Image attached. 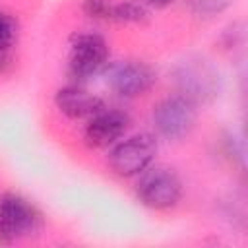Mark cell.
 Returning a JSON list of instances; mask_svg holds the SVG:
<instances>
[{
	"mask_svg": "<svg viewBox=\"0 0 248 248\" xmlns=\"http://www.w3.org/2000/svg\"><path fill=\"white\" fill-rule=\"evenodd\" d=\"M223 39H225V46L234 48V45H236V43H242V41H244V31H242V25H240V23L231 25V27L225 31Z\"/></svg>",
	"mask_w": 248,
	"mask_h": 248,
	"instance_id": "obj_14",
	"label": "cell"
},
{
	"mask_svg": "<svg viewBox=\"0 0 248 248\" xmlns=\"http://www.w3.org/2000/svg\"><path fill=\"white\" fill-rule=\"evenodd\" d=\"M17 39V21L14 16L0 12V48H10L14 46Z\"/></svg>",
	"mask_w": 248,
	"mask_h": 248,
	"instance_id": "obj_12",
	"label": "cell"
},
{
	"mask_svg": "<svg viewBox=\"0 0 248 248\" xmlns=\"http://www.w3.org/2000/svg\"><path fill=\"white\" fill-rule=\"evenodd\" d=\"M155 72L138 60H126L108 68V85L120 97H138L155 83Z\"/></svg>",
	"mask_w": 248,
	"mask_h": 248,
	"instance_id": "obj_7",
	"label": "cell"
},
{
	"mask_svg": "<svg viewBox=\"0 0 248 248\" xmlns=\"http://www.w3.org/2000/svg\"><path fill=\"white\" fill-rule=\"evenodd\" d=\"M196 118H198L196 105L178 93L159 101L151 114L155 130L167 140L186 138L196 124Z\"/></svg>",
	"mask_w": 248,
	"mask_h": 248,
	"instance_id": "obj_3",
	"label": "cell"
},
{
	"mask_svg": "<svg viewBox=\"0 0 248 248\" xmlns=\"http://www.w3.org/2000/svg\"><path fill=\"white\" fill-rule=\"evenodd\" d=\"M232 0H190V10L202 17H213L223 14Z\"/></svg>",
	"mask_w": 248,
	"mask_h": 248,
	"instance_id": "obj_11",
	"label": "cell"
},
{
	"mask_svg": "<svg viewBox=\"0 0 248 248\" xmlns=\"http://www.w3.org/2000/svg\"><path fill=\"white\" fill-rule=\"evenodd\" d=\"M147 17H149V12H147L143 2L124 0V2L112 4L110 19H114V21H120V23H143V21H147Z\"/></svg>",
	"mask_w": 248,
	"mask_h": 248,
	"instance_id": "obj_10",
	"label": "cell"
},
{
	"mask_svg": "<svg viewBox=\"0 0 248 248\" xmlns=\"http://www.w3.org/2000/svg\"><path fill=\"white\" fill-rule=\"evenodd\" d=\"M54 103L58 107V110L62 114H66L68 118H91L93 114H97L99 110L105 108L103 101L91 93H87L85 89L78 87V85H68L56 91L54 95Z\"/></svg>",
	"mask_w": 248,
	"mask_h": 248,
	"instance_id": "obj_9",
	"label": "cell"
},
{
	"mask_svg": "<svg viewBox=\"0 0 248 248\" xmlns=\"http://www.w3.org/2000/svg\"><path fill=\"white\" fill-rule=\"evenodd\" d=\"M81 8L93 19H110L112 4L108 0H83Z\"/></svg>",
	"mask_w": 248,
	"mask_h": 248,
	"instance_id": "obj_13",
	"label": "cell"
},
{
	"mask_svg": "<svg viewBox=\"0 0 248 248\" xmlns=\"http://www.w3.org/2000/svg\"><path fill=\"white\" fill-rule=\"evenodd\" d=\"M130 126V116L116 108H103L93 114L85 126V140L93 147H107L114 143Z\"/></svg>",
	"mask_w": 248,
	"mask_h": 248,
	"instance_id": "obj_8",
	"label": "cell"
},
{
	"mask_svg": "<svg viewBox=\"0 0 248 248\" xmlns=\"http://www.w3.org/2000/svg\"><path fill=\"white\" fill-rule=\"evenodd\" d=\"M108 58L107 41L97 33H78L72 37L70 50V74L78 79H85L101 72Z\"/></svg>",
	"mask_w": 248,
	"mask_h": 248,
	"instance_id": "obj_6",
	"label": "cell"
},
{
	"mask_svg": "<svg viewBox=\"0 0 248 248\" xmlns=\"http://www.w3.org/2000/svg\"><path fill=\"white\" fill-rule=\"evenodd\" d=\"M145 4H151V6H155V8H163V6H167V4H170L172 0H143Z\"/></svg>",
	"mask_w": 248,
	"mask_h": 248,
	"instance_id": "obj_16",
	"label": "cell"
},
{
	"mask_svg": "<svg viewBox=\"0 0 248 248\" xmlns=\"http://www.w3.org/2000/svg\"><path fill=\"white\" fill-rule=\"evenodd\" d=\"M12 68V52L10 48H0V74H6Z\"/></svg>",
	"mask_w": 248,
	"mask_h": 248,
	"instance_id": "obj_15",
	"label": "cell"
},
{
	"mask_svg": "<svg viewBox=\"0 0 248 248\" xmlns=\"http://www.w3.org/2000/svg\"><path fill=\"white\" fill-rule=\"evenodd\" d=\"M170 78L176 93L192 101L196 107L215 101L221 93V76L217 68L202 56H188L176 62Z\"/></svg>",
	"mask_w": 248,
	"mask_h": 248,
	"instance_id": "obj_1",
	"label": "cell"
},
{
	"mask_svg": "<svg viewBox=\"0 0 248 248\" xmlns=\"http://www.w3.org/2000/svg\"><path fill=\"white\" fill-rule=\"evenodd\" d=\"M140 174L136 194L143 205L151 209H169L180 202L182 182L174 170L165 167H147Z\"/></svg>",
	"mask_w": 248,
	"mask_h": 248,
	"instance_id": "obj_2",
	"label": "cell"
},
{
	"mask_svg": "<svg viewBox=\"0 0 248 248\" xmlns=\"http://www.w3.org/2000/svg\"><path fill=\"white\" fill-rule=\"evenodd\" d=\"M157 153V140L151 134H136L120 141L108 155L112 170L120 176H136L143 172Z\"/></svg>",
	"mask_w": 248,
	"mask_h": 248,
	"instance_id": "obj_5",
	"label": "cell"
},
{
	"mask_svg": "<svg viewBox=\"0 0 248 248\" xmlns=\"http://www.w3.org/2000/svg\"><path fill=\"white\" fill-rule=\"evenodd\" d=\"M41 227V213L23 196L8 192L0 198V240L14 242Z\"/></svg>",
	"mask_w": 248,
	"mask_h": 248,
	"instance_id": "obj_4",
	"label": "cell"
}]
</instances>
